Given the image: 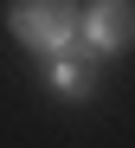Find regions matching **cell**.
Masks as SVG:
<instances>
[{
    "label": "cell",
    "mask_w": 135,
    "mask_h": 148,
    "mask_svg": "<svg viewBox=\"0 0 135 148\" xmlns=\"http://www.w3.org/2000/svg\"><path fill=\"white\" fill-rule=\"evenodd\" d=\"M7 32L26 45V52L64 58L84 39V7L77 0H7Z\"/></svg>",
    "instance_id": "cell-1"
},
{
    "label": "cell",
    "mask_w": 135,
    "mask_h": 148,
    "mask_svg": "<svg viewBox=\"0 0 135 148\" xmlns=\"http://www.w3.org/2000/svg\"><path fill=\"white\" fill-rule=\"evenodd\" d=\"M45 84H51V97H64V103H90V97H97V84H103V71H97V58L84 52V45H77V52L51 58Z\"/></svg>",
    "instance_id": "cell-3"
},
{
    "label": "cell",
    "mask_w": 135,
    "mask_h": 148,
    "mask_svg": "<svg viewBox=\"0 0 135 148\" xmlns=\"http://www.w3.org/2000/svg\"><path fill=\"white\" fill-rule=\"evenodd\" d=\"M84 52L103 64V58H122L135 45V0H90L84 7Z\"/></svg>",
    "instance_id": "cell-2"
}]
</instances>
